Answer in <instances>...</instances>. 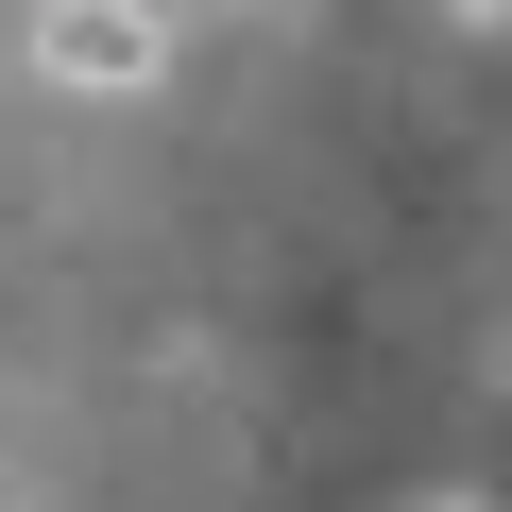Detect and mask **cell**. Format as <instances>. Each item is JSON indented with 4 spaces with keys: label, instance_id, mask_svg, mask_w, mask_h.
<instances>
[{
    "label": "cell",
    "instance_id": "6da1fadb",
    "mask_svg": "<svg viewBox=\"0 0 512 512\" xmlns=\"http://www.w3.org/2000/svg\"><path fill=\"white\" fill-rule=\"evenodd\" d=\"M35 69L120 103V86H154V69H171V18H154V0H35Z\"/></svg>",
    "mask_w": 512,
    "mask_h": 512
},
{
    "label": "cell",
    "instance_id": "3957f363",
    "mask_svg": "<svg viewBox=\"0 0 512 512\" xmlns=\"http://www.w3.org/2000/svg\"><path fill=\"white\" fill-rule=\"evenodd\" d=\"M410 512H461V495H410Z\"/></svg>",
    "mask_w": 512,
    "mask_h": 512
},
{
    "label": "cell",
    "instance_id": "7a4b0ae2",
    "mask_svg": "<svg viewBox=\"0 0 512 512\" xmlns=\"http://www.w3.org/2000/svg\"><path fill=\"white\" fill-rule=\"evenodd\" d=\"M444 18H478V35H495V18H512V0H444Z\"/></svg>",
    "mask_w": 512,
    "mask_h": 512
}]
</instances>
